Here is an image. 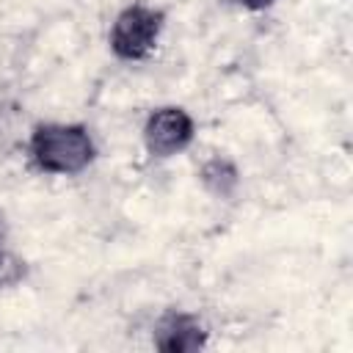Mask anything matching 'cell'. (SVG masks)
I'll return each mask as SVG.
<instances>
[{
  "label": "cell",
  "instance_id": "2",
  "mask_svg": "<svg viewBox=\"0 0 353 353\" xmlns=\"http://www.w3.org/2000/svg\"><path fill=\"white\" fill-rule=\"evenodd\" d=\"M165 14L149 3H130L124 6L110 28H108V47L119 61H146L163 36Z\"/></svg>",
  "mask_w": 353,
  "mask_h": 353
},
{
  "label": "cell",
  "instance_id": "7",
  "mask_svg": "<svg viewBox=\"0 0 353 353\" xmlns=\"http://www.w3.org/2000/svg\"><path fill=\"white\" fill-rule=\"evenodd\" d=\"M240 8H245V11H265V8H270L276 0H234Z\"/></svg>",
  "mask_w": 353,
  "mask_h": 353
},
{
  "label": "cell",
  "instance_id": "5",
  "mask_svg": "<svg viewBox=\"0 0 353 353\" xmlns=\"http://www.w3.org/2000/svg\"><path fill=\"white\" fill-rule=\"evenodd\" d=\"M199 182H201V188L210 196H215V199H232L234 190L240 188V171H237V165L229 157L215 154V157H210V160L201 163Z\"/></svg>",
  "mask_w": 353,
  "mask_h": 353
},
{
  "label": "cell",
  "instance_id": "3",
  "mask_svg": "<svg viewBox=\"0 0 353 353\" xmlns=\"http://www.w3.org/2000/svg\"><path fill=\"white\" fill-rule=\"evenodd\" d=\"M193 138H196V121L179 105L154 108L141 127L143 149L154 160H168V157L182 154L193 143Z\"/></svg>",
  "mask_w": 353,
  "mask_h": 353
},
{
  "label": "cell",
  "instance_id": "6",
  "mask_svg": "<svg viewBox=\"0 0 353 353\" xmlns=\"http://www.w3.org/2000/svg\"><path fill=\"white\" fill-rule=\"evenodd\" d=\"M22 276H25V262L0 243V290L17 287L22 281Z\"/></svg>",
  "mask_w": 353,
  "mask_h": 353
},
{
  "label": "cell",
  "instance_id": "1",
  "mask_svg": "<svg viewBox=\"0 0 353 353\" xmlns=\"http://www.w3.org/2000/svg\"><path fill=\"white\" fill-rule=\"evenodd\" d=\"M28 157L36 171L50 176H77L94 157L97 143L85 124L74 121H41L28 138Z\"/></svg>",
  "mask_w": 353,
  "mask_h": 353
},
{
  "label": "cell",
  "instance_id": "4",
  "mask_svg": "<svg viewBox=\"0 0 353 353\" xmlns=\"http://www.w3.org/2000/svg\"><path fill=\"white\" fill-rule=\"evenodd\" d=\"M210 328L201 314L185 309H168L157 317L152 342L163 353H199L207 347Z\"/></svg>",
  "mask_w": 353,
  "mask_h": 353
}]
</instances>
